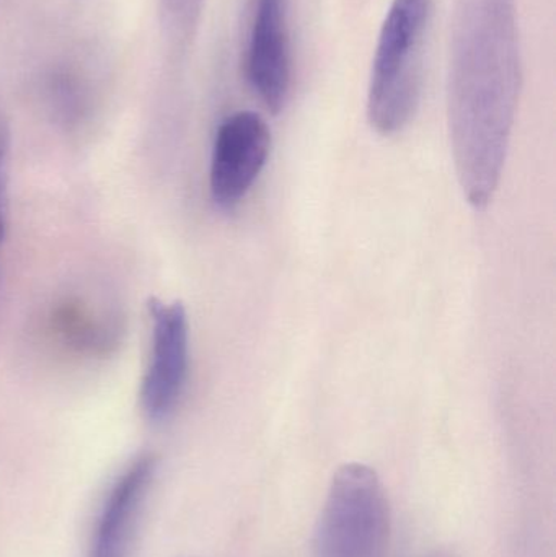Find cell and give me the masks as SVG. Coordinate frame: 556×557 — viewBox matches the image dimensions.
Instances as JSON below:
<instances>
[{"label":"cell","instance_id":"cell-2","mask_svg":"<svg viewBox=\"0 0 556 557\" xmlns=\"http://www.w3.org/2000/svg\"><path fill=\"white\" fill-rule=\"evenodd\" d=\"M433 12L434 0H392L368 94L369 124L382 136L401 133L420 107Z\"/></svg>","mask_w":556,"mask_h":557},{"label":"cell","instance_id":"cell-8","mask_svg":"<svg viewBox=\"0 0 556 557\" xmlns=\"http://www.w3.org/2000/svg\"><path fill=\"white\" fill-rule=\"evenodd\" d=\"M52 330L64 343L77 350L103 352L116 341L118 326L113 320L91 310L90 305L64 300L52 311Z\"/></svg>","mask_w":556,"mask_h":557},{"label":"cell","instance_id":"cell-4","mask_svg":"<svg viewBox=\"0 0 556 557\" xmlns=\"http://www.w3.org/2000/svg\"><path fill=\"white\" fill-rule=\"evenodd\" d=\"M152 336L140 383V408L149 421L163 422L175 412L189 369V323L180 301L153 298L149 305Z\"/></svg>","mask_w":556,"mask_h":557},{"label":"cell","instance_id":"cell-9","mask_svg":"<svg viewBox=\"0 0 556 557\" xmlns=\"http://www.w3.org/2000/svg\"><path fill=\"white\" fill-rule=\"evenodd\" d=\"M49 103L62 123H75L82 114L84 97L78 82L72 75L58 74L48 85Z\"/></svg>","mask_w":556,"mask_h":557},{"label":"cell","instance_id":"cell-11","mask_svg":"<svg viewBox=\"0 0 556 557\" xmlns=\"http://www.w3.org/2000/svg\"><path fill=\"white\" fill-rule=\"evenodd\" d=\"M10 126L0 103V258L7 235V185H9ZM2 271V270H0Z\"/></svg>","mask_w":556,"mask_h":557},{"label":"cell","instance_id":"cell-3","mask_svg":"<svg viewBox=\"0 0 556 557\" xmlns=\"http://www.w3.org/2000/svg\"><path fill=\"white\" fill-rule=\"evenodd\" d=\"M391 533V504L379 474L368 465H343L317 520L313 557H385Z\"/></svg>","mask_w":556,"mask_h":557},{"label":"cell","instance_id":"cell-1","mask_svg":"<svg viewBox=\"0 0 556 557\" xmlns=\"http://www.w3.org/2000/svg\"><path fill=\"white\" fill-rule=\"evenodd\" d=\"M521 82L515 0H456L447 120L457 180L480 211L502 182Z\"/></svg>","mask_w":556,"mask_h":557},{"label":"cell","instance_id":"cell-7","mask_svg":"<svg viewBox=\"0 0 556 557\" xmlns=\"http://www.w3.org/2000/svg\"><path fill=\"white\" fill-rule=\"evenodd\" d=\"M247 78L271 113L283 110L293 82L289 0H257L248 42Z\"/></svg>","mask_w":556,"mask_h":557},{"label":"cell","instance_id":"cell-10","mask_svg":"<svg viewBox=\"0 0 556 557\" xmlns=\"http://www.w3.org/2000/svg\"><path fill=\"white\" fill-rule=\"evenodd\" d=\"M205 0H162V20L173 38L186 39L198 25Z\"/></svg>","mask_w":556,"mask_h":557},{"label":"cell","instance_id":"cell-6","mask_svg":"<svg viewBox=\"0 0 556 557\" xmlns=\"http://www.w3.org/2000/svg\"><path fill=\"white\" fill-rule=\"evenodd\" d=\"M159 463L140 455L118 476L104 497L87 557H134Z\"/></svg>","mask_w":556,"mask_h":557},{"label":"cell","instance_id":"cell-5","mask_svg":"<svg viewBox=\"0 0 556 557\" xmlns=\"http://www.w3.org/2000/svg\"><path fill=\"white\" fill-rule=\"evenodd\" d=\"M270 149V127L260 114L238 111L222 121L209 173L212 201L219 208H235L247 196L267 165Z\"/></svg>","mask_w":556,"mask_h":557}]
</instances>
